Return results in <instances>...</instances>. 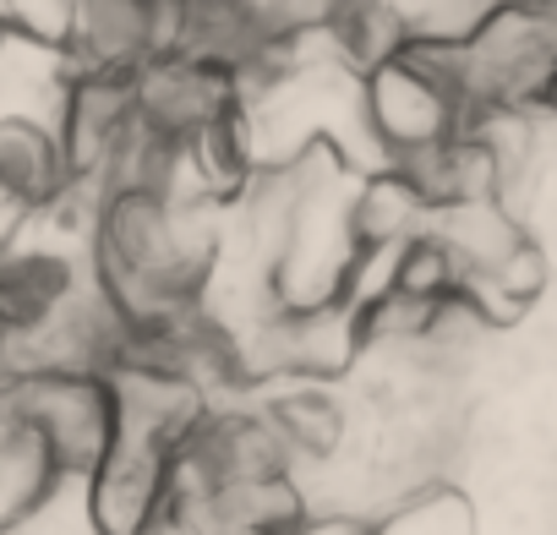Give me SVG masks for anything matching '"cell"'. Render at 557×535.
I'll use <instances>...</instances> for the list:
<instances>
[{
  "instance_id": "obj_1",
  "label": "cell",
  "mask_w": 557,
  "mask_h": 535,
  "mask_svg": "<svg viewBox=\"0 0 557 535\" xmlns=\"http://www.w3.org/2000/svg\"><path fill=\"white\" fill-rule=\"evenodd\" d=\"M361 126L372 153L383 164H399L443 142H459L470 132V115L454 83L443 77V66L432 61V50L405 45L394 61L361 77Z\"/></svg>"
},
{
  "instance_id": "obj_2",
  "label": "cell",
  "mask_w": 557,
  "mask_h": 535,
  "mask_svg": "<svg viewBox=\"0 0 557 535\" xmlns=\"http://www.w3.org/2000/svg\"><path fill=\"white\" fill-rule=\"evenodd\" d=\"M17 405L39 443L50 448L61 481H88L94 464L110 453V388L94 372H34L17 377Z\"/></svg>"
},
{
  "instance_id": "obj_3",
  "label": "cell",
  "mask_w": 557,
  "mask_h": 535,
  "mask_svg": "<svg viewBox=\"0 0 557 535\" xmlns=\"http://www.w3.org/2000/svg\"><path fill=\"white\" fill-rule=\"evenodd\" d=\"M132 104L148 132L186 142L235 115V77L191 55H153L132 72Z\"/></svg>"
},
{
  "instance_id": "obj_4",
  "label": "cell",
  "mask_w": 557,
  "mask_h": 535,
  "mask_svg": "<svg viewBox=\"0 0 557 535\" xmlns=\"http://www.w3.org/2000/svg\"><path fill=\"white\" fill-rule=\"evenodd\" d=\"M132 126H137L132 77H72L55 115V142H61L72 186H94L104 197V175L121 142L132 137Z\"/></svg>"
},
{
  "instance_id": "obj_5",
  "label": "cell",
  "mask_w": 557,
  "mask_h": 535,
  "mask_svg": "<svg viewBox=\"0 0 557 535\" xmlns=\"http://www.w3.org/2000/svg\"><path fill=\"white\" fill-rule=\"evenodd\" d=\"M170 459H175V453L110 443V453H104V459L94 464V475L83 481V508H88L94 535H143V524L159 513Z\"/></svg>"
},
{
  "instance_id": "obj_6",
  "label": "cell",
  "mask_w": 557,
  "mask_h": 535,
  "mask_svg": "<svg viewBox=\"0 0 557 535\" xmlns=\"http://www.w3.org/2000/svg\"><path fill=\"white\" fill-rule=\"evenodd\" d=\"M257 410L278 432L290 464H329L350 443V410L329 383H278Z\"/></svg>"
},
{
  "instance_id": "obj_7",
  "label": "cell",
  "mask_w": 557,
  "mask_h": 535,
  "mask_svg": "<svg viewBox=\"0 0 557 535\" xmlns=\"http://www.w3.org/2000/svg\"><path fill=\"white\" fill-rule=\"evenodd\" d=\"M0 186H12L34 208H50L72 186L66 159H61V142H55V126L0 121Z\"/></svg>"
},
{
  "instance_id": "obj_8",
  "label": "cell",
  "mask_w": 557,
  "mask_h": 535,
  "mask_svg": "<svg viewBox=\"0 0 557 535\" xmlns=\"http://www.w3.org/2000/svg\"><path fill=\"white\" fill-rule=\"evenodd\" d=\"M367 535H481V519L454 481H426L377 519H367Z\"/></svg>"
},
{
  "instance_id": "obj_9",
  "label": "cell",
  "mask_w": 557,
  "mask_h": 535,
  "mask_svg": "<svg viewBox=\"0 0 557 535\" xmlns=\"http://www.w3.org/2000/svg\"><path fill=\"white\" fill-rule=\"evenodd\" d=\"M0 34L66 55V39H72V0H0Z\"/></svg>"
},
{
  "instance_id": "obj_10",
  "label": "cell",
  "mask_w": 557,
  "mask_h": 535,
  "mask_svg": "<svg viewBox=\"0 0 557 535\" xmlns=\"http://www.w3.org/2000/svg\"><path fill=\"white\" fill-rule=\"evenodd\" d=\"M278 535H367V519H356V513H301Z\"/></svg>"
}]
</instances>
